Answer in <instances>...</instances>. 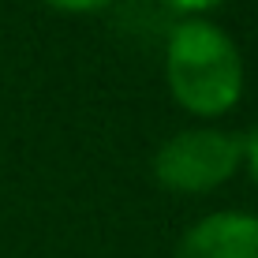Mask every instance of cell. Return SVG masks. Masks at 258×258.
Listing matches in <instances>:
<instances>
[{
	"label": "cell",
	"mask_w": 258,
	"mask_h": 258,
	"mask_svg": "<svg viewBox=\"0 0 258 258\" xmlns=\"http://www.w3.org/2000/svg\"><path fill=\"white\" fill-rule=\"evenodd\" d=\"M165 75L172 97L199 116H221L243 94V56L210 19H183L168 38Z\"/></svg>",
	"instance_id": "1"
},
{
	"label": "cell",
	"mask_w": 258,
	"mask_h": 258,
	"mask_svg": "<svg viewBox=\"0 0 258 258\" xmlns=\"http://www.w3.org/2000/svg\"><path fill=\"white\" fill-rule=\"evenodd\" d=\"M243 161V139L221 127H187L168 135L154 154L157 183L172 191H210L225 183Z\"/></svg>",
	"instance_id": "2"
},
{
	"label": "cell",
	"mask_w": 258,
	"mask_h": 258,
	"mask_svg": "<svg viewBox=\"0 0 258 258\" xmlns=\"http://www.w3.org/2000/svg\"><path fill=\"white\" fill-rule=\"evenodd\" d=\"M172 258H258V217L243 210H217L180 236Z\"/></svg>",
	"instance_id": "3"
},
{
	"label": "cell",
	"mask_w": 258,
	"mask_h": 258,
	"mask_svg": "<svg viewBox=\"0 0 258 258\" xmlns=\"http://www.w3.org/2000/svg\"><path fill=\"white\" fill-rule=\"evenodd\" d=\"M243 157H247V165H251V176L258 180V123L247 131V139H243Z\"/></svg>",
	"instance_id": "4"
},
{
	"label": "cell",
	"mask_w": 258,
	"mask_h": 258,
	"mask_svg": "<svg viewBox=\"0 0 258 258\" xmlns=\"http://www.w3.org/2000/svg\"><path fill=\"white\" fill-rule=\"evenodd\" d=\"M49 4L64 8V12H90V8H101V4H109V0H49Z\"/></svg>",
	"instance_id": "5"
},
{
	"label": "cell",
	"mask_w": 258,
	"mask_h": 258,
	"mask_svg": "<svg viewBox=\"0 0 258 258\" xmlns=\"http://www.w3.org/2000/svg\"><path fill=\"white\" fill-rule=\"evenodd\" d=\"M165 4H172V8H183V12H206V8L221 4V0H165Z\"/></svg>",
	"instance_id": "6"
}]
</instances>
